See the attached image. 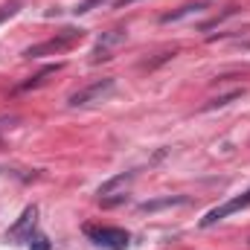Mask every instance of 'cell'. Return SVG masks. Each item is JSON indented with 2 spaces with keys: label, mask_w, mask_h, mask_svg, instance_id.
I'll use <instances>...</instances> for the list:
<instances>
[{
  "label": "cell",
  "mask_w": 250,
  "mask_h": 250,
  "mask_svg": "<svg viewBox=\"0 0 250 250\" xmlns=\"http://www.w3.org/2000/svg\"><path fill=\"white\" fill-rule=\"evenodd\" d=\"M84 38V29H64L62 35L44 41V44H35L29 50H23V59H41V56H59L64 50H70L73 44H79Z\"/></svg>",
  "instance_id": "1"
},
{
  "label": "cell",
  "mask_w": 250,
  "mask_h": 250,
  "mask_svg": "<svg viewBox=\"0 0 250 250\" xmlns=\"http://www.w3.org/2000/svg\"><path fill=\"white\" fill-rule=\"evenodd\" d=\"M114 90H117V82H114V79H99V82H93V84H87V87L76 90V93L67 99V105H70V108L99 105V102H105L108 96H114Z\"/></svg>",
  "instance_id": "2"
},
{
  "label": "cell",
  "mask_w": 250,
  "mask_h": 250,
  "mask_svg": "<svg viewBox=\"0 0 250 250\" xmlns=\"http://www.w3.org/2000/svg\"><path fill=\"white\" fill-rule=\"evenodd\" d=\"M84 236L96 248L105 250H128V245H131V236L123 227H84Z\"/></svg>",
  "instance_id": "3"
},
{
  "label": "cell",
  "mask_w": 250,
  "mask_h": 250,
  "mask_svg": "<svg viewBox=\"0 0 250 250\" xmlns=\"http://www.w3.org/2000/svg\"><path fill=\"white\" fill-rule=\"evenodd\" d=\"M35 221H38V207H26L21 212V218L6 230V242H12V245L29 242V236L35 233Z\"/></svg>",
  "instance_id": "4"
},
{
  "label": "cell",
  "mask_w": 250,
  "mask_h": 250,
  "mask_svg": "<svg viewBox=\"0 0 250 250\" xmlns=\"http://www.w3.org/2000/svg\"><path fill=\"white\" fill-rule=\"evenodd\" d=\"M248 207H250V189H248V192H242L239 198H230L227 204H221V207L209 209V212L201 218V227H212V224L224 221L227 215H233V212H239V209H248Z\"/></svg>",
  "instance_id": "5"
},
{
  "label": "cell",
  "mask_w": 250,
  "mask_h": 250,
  "mask_svg": "<svg viewBox=\"0 0 250 250\" xmlns=\"http://www.w3.org/2000/svg\"><path fill=\"white\" fill-rule=\"evenodd\" d=\"M125 29H111V32H102V38L96 41V47H93V62H105V59H111V53L125 44Z\"/></svg>",
  "instance_id": "6"
},
{
  "label": "cell",
  "mask_w": 250,
  "mask_h": 250,
  "mask_svg": "<svg viewBox=\"0 0 250 250\" xmlns=\"http://www.w3.org/2000/svg\"><path fill=\"white\" fill-rule=\"evenodd\" d=\"M137 178V172H120L117 178H111V181H105L102 187L96 189V195L105 201V198H111V195H125V187L131 184Z\"/></svg>",
  "instance_id": "7"
},
{
  "label": "cell",
  "mask_w": 250,
  "mask_h": 250,
  "mask_svg": "<svg viewBox=\"0 0 250 250\" xmlns=\"http://www.w3.org/2000/svg\"><path fill=\"white\" fill-rule=\"evenodd\" d=\"M189 204L187 195H166V198H157V201H146V204H140L137 209L140 212H157V209H163V207H184Z\"/></svg>",
  "instance_id": "8"
},
{
  "label": "cell",
  "mask_w": 250,
  "mask_h": 250,
  "mask_svg": "<svg viewBox=\"0 0 250 250\" xmlns=\"http://www.w3.org/2000/svg\"><path fill=\"white\" fill-rule=\"evenodd\" d=\"M204 9H209V0H198V3H187V6H181L178 12H169V15H163V18H160V23H175V21L187 18V15H195V12H204Z\"/></svg>",
  "instance_id": "9"
},
{
  "label": "cell",
  "mask_w": 250,
  "mask_h": 250,
  "mask_svg": "<svg viewBox=\"0 0 250 250\" xmlns=\"http://www.w3.org/2000/svg\"><path fill=\"white\" fill-rule=\"evenodd\" d=\"M56 70H62V64H50V67H44L38 76H32L29 82H23V84H21V90H29V87H38V84H44V82H47V76H53Z\"/></svg>",
  "instance_id": "10"
},
{
  "label": "cell",
  "mask_w": 250,
  "mask_h": 250,
  "mask_svg": "<svg viewBox=\"0 0 250 250\" xmlns=\"http://www.w3.org/2000/svg\"><path fill=\"white\" fill-rule=\"evenodd\" d=\"M242 93H245V90H230V93H224V96H218V99H209L201 111H215V108H224V105H230L233 99H242Z\"/></svg>",
  "instance_id": "11"
},
{
  "label": "cell",
  "mask_w": 250,
  "mask_h": 250,
  "mask_svg": "<svg viewBox=\"0 0 250 250\" xmlns=\"http://www.w3.org/2000/svg\"><path fill=\"white\" fill-rule=\"evenodd\" d=\"M26 245H29V250H50V239L44 233H32Z\"/></svg>",
  "instance_id": "12"
},
{
  "label": "cell",
  "mask_w": 250,
  "mask_h": 250,
  "mask_svg": "<svg viewBox=\"0 0 250 250\" xmlns=\"http://www.w3.org/2000/svg\"><path fill=\"white\" fill-rule=\"evenodd\" d=\"M102 3H108V0H82V3H76V15H84V12H90V9H96V6H102Z\"/></svg>",
  "instance_id": "13"
},
{
  "label": "cell",
  "mask_w": 250,
  "mask_h": 250,
  "mask_svg": "<svg viewBox=\"0 0 250 250\" xmlns=\"http://www.w3.org/2000/svg\"><path fill=\"white\" fill-rule=\"evenodd\" d=\"M15 12H18V3H9V6H3V9H0V21H6V18H12Z\"/></svg>",
  "instance_id": "14"
},
{
  "label": "cell",
  "mask_w": 250,
  "mask_h": 250,
  "mask_svg": "<svg viewBox=\"0 0 250 250\" xmlns=\"http://www.w3.org/2000/svg\"><path fill=\"white\" fill-rule=\"evenodd\" d=\"M131 3H137V0H117L114 6H117V9H125V6H131Z\"/></svg>",
  "instance_id": "15"
},
{
  "label": "cell",
  "mask_w": 250,
  "mask_h": 250,
  "mask_svg": "<svg viewBox=\"0 0 250 250\" xmlns=\"http://www.w3.org/2000/svg\"><path fill=\"white\" fill-rule=\"evenodd\" d=\"M0 128H3V125H0Z\"/></svg>",
  "instance_id": "16"
}]
</instances>
